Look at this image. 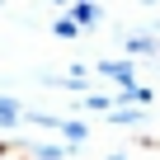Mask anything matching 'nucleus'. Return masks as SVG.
I'll use <instances>...</instances> for the list:
<instances>
[{
    "label": "nucleus",
    "mask_w": 160,
    "mask_h": 160,
    "mask_svg": "<svg viewBox=\"0 0 160 160\" xmlns=\"http://www.w3.org/2000/svg\"><path fill=\"white\" fill-rule=\"evenodd\" d=\"M52 28H57V33H61V38H75V33H80V28H75V24H71V19H57V24H52Z\"/></svg>",
    "instance_id": "6"
},
{
    "label": "nucleus",
    "mask_w": 160,
    "mask_h": 160,
    "mask_svg": "<svg viewBox=\"0 0 160 160\" xmlns=\"http://www.w3.org/2000/svg\"><path fill=\"white\" fill-rule=\"evenodd\" d=\"M99 71H104V75H113L122 90L132 85V66H127V61H99Z\"/></svg>",
    "instance_id": "3"
},
{
    "label": "nucleus",
    "mask_w": 160,
    "mask_h": 160,
    "mask_svg": "<svg viewBox=\"0 0 160 160\" xmlns=\"http://www.w3.org/2000/svg\"><path fill=\"white\" fill-rule=\"evenodd\" d=\"M0 151H5V141H0Z\"/></svg>",
    "instance_id": "7"
},
{
    "label": "nucleus",
    "mask_w": 160,
    "mask_h": 160,
    "mask_svg": "<svg viewBox=\"0 0 160 160\" xmlns=\"http://www.w3.org/2000/svg\"><path fill=\"white\" fill-rule=\"evenodd\" d=\"M122 47H127L132 57H160V47H155V38H151V33H127V38H122Z\"/></svg>",
    "instance_id": "2"
},
{
    "label": "nucleus",
    "mask_w": 160,
    "mask_h": 160,
    "mask_svg": "<svg viewBox=\"0 0 160 160\" xmlns=\"http://www.w3.org/2000/svg\"><path fill=\"white\" fill-rule=\"evenodd\" d=\"M57 132H61V137H71V141H85V132H90V127H85V122H71V118H61V127H57Z\"/></svg>",
    "instance_id": "4"
},
{
    "label": "nucleus",
    "mask_w": 160,
    "mask_h": 160,
    "mask_svg": "<svg viewBox=\"0 0 160 160\" xmlns=\"http://www.w3.org/2000/svg\"><path fill=\"white\" fill-rule=\"evenodd\" d=\"M104 19V10L94 5V0H75V5H71V24L75 28H90V24H99Z\"/></svg>",
    "instance_id": "1"
},
{
    "label": "nucleus",
    "mask_w": 160,
    "mask_h": 160,
    "mask_svg": "<svg viewBox=\"0 0 160 160\" xmlns=\"http://www.w3.org/2000/svg\"><path fill=\"white\" fill-rule=\"evenodd\" d=\"M137 118H141L137 108H113V113H108V122H113V127H132Z\"/></svg>",
    "instance_id": "5"
}]
</instances>
